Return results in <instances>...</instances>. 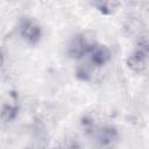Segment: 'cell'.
Instances as JSON below:
<instances>
[{"instance_id":"cell-5","label":"cell","mask_w":149,"mask_h":149,"mask_svg":"<svg viewBox=\"0 0 149 149\" xmlns=\"http://www.w3.org/2000/svg\"><path fill=\"white\" fill-rule=\"evenodd\" d=\"M17 99L14 94H10L9 101L6 102L2 107V119L5 121H12L17 114Z\"/></svg>"},{"instance_id":"cell-1","label":"cell","mask_w":149,"mask_h":149,"mask_svg":"<svg viewBox=\"0 0 149 149\" xmlns=\"http://www.w3.org/2000/svg\"><path fill=\"white\" fill-rule=\"evenodd\" d=\"M148 59H149V42L147 40H142L136 43L127 63L133 71L141 72L147 66Z\"/></svg>"},{"instance_id":"cell-3","label":"cell","mask_w":149,"mask_h":149,"mask_svg":"<svg viewBox=\"0 0 149 149\" xmlns=\"http://www.w3.org/2000/svg\"><path fill=\"white\" fill-rule=\"evenodd\" d=\"M93 45L94 43L90 42L84 35H77L70 42L68 48V54L72 58L79 59V58H83L84 56H87Z\"/></svg>"},{"instance_id":"cell-4","label":"cell","mask_w":149,"mask_h":149,"mask_svg":"<svg viewBox=\"0 0 149 149\" xmlns=\"http://www.w3.org/2000/svg\"><path fill=\"white\" fill-rule=\"evenodd\" d=\"M87 56H88L90 64L92 66L100 68V66L105 65L109 61V58H111V51L105 45L94 44L92 47V49L90 50V52H88Z\"/></svg>"},{"instance_id":"cell-6","label":"cell","mask_w":149,"mask_h":149,"mask_svg":"<svg viewBox=\"0 0 149 149\" xmlns=\"http://www.w3.org/2000/svg\"><path fill=\"white\" fill-rule=\"evenodd\" d=\"M115 130L112 129V128H105L100 132V135H99V141L102 146H108L111 144L114 140H115Z\"/></svg>"},{"instance_id":"cell-2","label":"cell","mask_w":149,"mask_h":149,"mask_svg":"<svg viewBox=\"0 0 149 149\" xmlns=\"http://www.w3.org/2000/svg\"><path fill=\"white\" fill-rule=\"evenodd\" d=\"M19 31H20L22 40L27 42L28 44L34 45L38 43V41L41 40V35H42L41 27L33 19H29V17L22 19L20 22Z\"/></svg>"}]
</instances>
